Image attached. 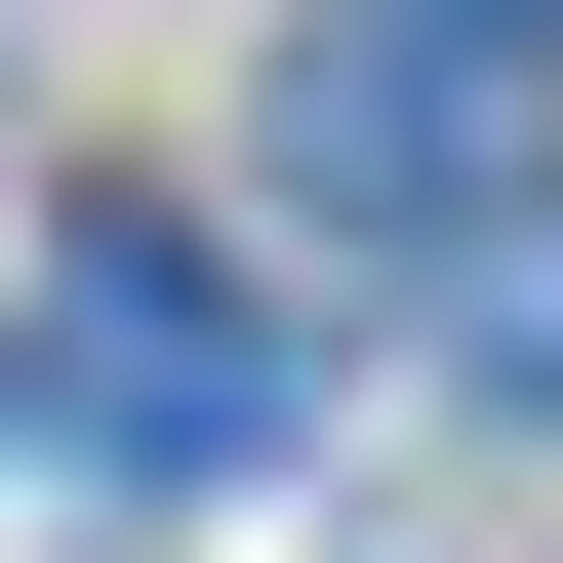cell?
<instances>
[{
    "mask_svg": "<svg viewBox=\"0 0 563 563\" xmlns=\"http://www.w3.org/2000/svg\"><path fill=\"white\" fill-rule=\"evenodd\" d=\"M0 402H41L81 483H242L282 443V322H242L201 201H41V242H0Z\"/></svg>",
    "mask_w": 563,
    "mask_h": 563,
    "instance_id": "cell-1",
    "label": "cell"
},
{
    "mask_svg": "<svg viewBox=\"0 0 563 563\" xmlns=\"http://www.w3.org/2000/svg\"><path fill=\"white\" fill-rule=\"evenodd\" d=\"M363 41H443L483 121H563V0H363Z\"/></svg>",
    "mask_w": 563,
    "mask_h": 563,
    "instance_id": "cell-2",
    "label": "cell"
}]
</instances>
